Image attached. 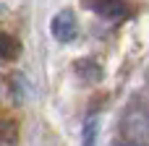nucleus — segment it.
<instances>
[{"instance_id": "nucleus-4", "label": "nucleus", "mask_w": 149, "mask_h": 146, "mask_svg": "<svg viewBox=\"0 0 149 146\" xmlns=\"http://www.w3.org/2000/svg\"><path fill=\"white\" fill-rule=\"evenodd\" d=\"M21 52V42L0 29V60H16Z\"/></svg>"}, {"instance_id": "nucleus-5", "label": "nucleus", "mask_w": 149, "mask_h": 146, "mask_svg": "<svg viewBox=\"0 0 149 146\" xmlns=\"http://www.w3.org/2000/svg\"><path fill=\"white\" fill-rule=\"evenodd\" d=\"M97 131H100V120L86 118V123H84V146H97Z\"/></svg>"}, {"instance_id": "nucleus-3", "label": "nucleus", "mask_w": 149, "mask_h": 146, "mask_svg": "<svg viewBox=\"0 0 149 146\" xmlns=\"http://www.w3.org/2000/svg\"><path fill=\"white\" fill-rule=\"evenodd\" d=\"M73 71H76L84 81H89V84H100V81H102V65L94 63L92 57H81V60H76V63H73Z\"/></svg>"}, {"instance_id": "nucleus-6", "label": "nucleus", "mask_w": 149, "mask_h": 146, "mask_svg": "<svg viewBox=\"0 0 149 146\" xmlns=\"http://www.w3.org/2000/svg\"><path fill=\"white\" fill-rule=\"evenodd\" d=\"M113 146H147V144L139 141V138H120V141H115Z\"/></svg>"}, {"instance_id": "nucleus-1", "label": "nucleus", "mask_w": 149, "mask_h": 146, "mask_svg": "<svg viewBox=\"0 0 149 146\" xmlns=\"http://www.w3.org/2000/svg\"><path fill=\"white\" fill-rule=\"evenodd\" d=\"M50 31H52V37H55L58 42H63V44L73 42L76 34H79V24H76L73 10L65 8V10H60V13H55L52 21H50Z\"/></svg>"}, {"instance_id": "nucleus-2", "label": "nucleus", "mask_w": 149, "mask_h": 146, "mask_svg": "<svg viewBox=\"0 0 149 146\" xmlns=\"http://www.w3.org/2000/svg\"><path fill=\"white\" fill-rule=\"evenodd\" d=\"M84 5L107 21H123L131 16V8L126 0H84Z\"/></svg>"}, {"instance_id": "nucleus-7", "label": "nucleus", "mask_w": 149, "mask_h": 146, "mask_svg": "<svg viewBox=\"0 0 149 146\" xmlns=\"http://www.w3.org/2000/svg\"><path fill=\"white\" fill-rule=\"evenodd\" d=\"M147 128H149V118H147Z\"/></svg>"}]
</instances>
